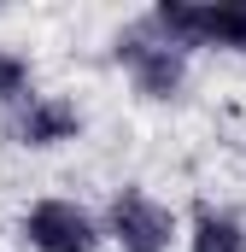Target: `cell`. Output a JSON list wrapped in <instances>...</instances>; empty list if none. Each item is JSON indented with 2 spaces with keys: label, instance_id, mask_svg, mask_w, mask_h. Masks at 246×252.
<instances>
[{
  "label": "cell",
  "instance_id": "6da1fadb",
  "mask_svg": "<svg viewBox=\"0 0 246 252\" xmlns=\"http://www.w3.org/2000/svg\"><path fill=\"white\" fill-rule=\"evenodd\" d=\"M112 59H118V70L129 76V88H135L141 100H153V106L182 100V88H187V53L147 18V12L112 35Z\"/></svg>",
  "mask_w": 246,
  "mask_h": 252
},
{
  "label": "cell",
  "instance_id": "7a4b0ae2",
  "mask_svg": "<svg viewBox=\"0 0 246 252\" xmlns=\"http://www.w3.org/2000/svg\"><path fill=\"white\" fill-rule=\"evenodd\" d=\"M147 18L187 59L193 53H235V59H246V0H158Z\"/></svg>",
  "mask_w": 246,
  "mask_h": 252
},
{
  "label": "cell",
  "instance_id": "3957f363",
  "mask_svg": "<svg viewBox=\"0 0 246 252\" xmlns=\"http://www.w3.org/2000/svg\"><path fill=\"white\" fill-rule=\"evenodd\" d=\"M100 235L112 247H123V252H170V247H182V217L153 188L123 182L106 199V211H100Z\"/></svg>",
  "mask_w": 246,
  "mask_h": 252
},
{
  "label": "cell",
  "instance_id": "277c9868",
  "mask_svg": "<svg viewBox=\"0 0 246 252\" xmlns=\"http://www.w3.org/2000/svg\"><path fill=\"white\" fill-rule=\"evenodd\" d=\"M18 235L30 252H100V211H88L82 199H35L24 217H18Z\"/></svg>",
  "mask_w": 246,
  "mask_h": 252
},
{
  "label": "cell",
  "instance_id": "5b68a950",
  "mask_svg": "<svg viewBox=\"0 0 246 252\" xmlns=\"http://www.w3.org/2000/svg\"><path fill=\"white\" fill-rule=\"evenodd\" d=\"M6 141L24 153H59L70 141H82V106L64 94H30L6 112Z\"/></svg>",
  "mask_w": 246,
  "mask_h": 252
},
{
  "label": "cell",
  "instance_id": "8992f818",
  "mask_svg": "<svg viewBox=\"0 0 246 252\" xmlns=\"http://www.w3.org/2000/svg\"><path fill=\"white\" fill-rule=\"evenodd\" d=\"M182 247L187 252H246V217L229 205H199L182 223Z\"/></svg>",
  "mask_w": 246,
  "mask_h": 252
},
{
  "label": "cell",
  "instance_id": "52a82bcc",
  "mask_svg": "<svg viewBox=\"0 0 246 252\" xmlns=\"http://www.w3.org/2000/svg\"><path fill=\"white\" fill-rule=\"evenodd\" d=\"M30 94H35V64L24 59L18 47H0V112H12Z\"/></svg>",
  "mask_w": 246,
  "mask_h": 252
}]
</instances>
